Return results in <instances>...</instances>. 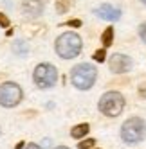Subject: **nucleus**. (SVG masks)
<instances>
[{"label":"nucleus","mask_w":146,"mask_h":149,"mask_svg":"<svg viewBox=\"0 0 146 149\" xmlns=\"http://www.w3.org/2000/svg\"><path fill=\"white\" fill-rule=\"evenodd\" d=\"M88 131H90V126L87 122H83V124H78V126L72 127V130H70V136L76 138V140H83V138L88 135Z\"/></svg>","instance_id":"10"},{"label":"nucleus","mask_w":146,"mask_h":149,"mask_svg":"<svg viewBox=\"0 0 146 149\" xmlns=\"http://www.w3.org/2000/svg\"><path fill=\"white\" fill-rule=\"evenodd\" d=\"M24 149H41L38 144H25V147Z\"/></svg>","instance_id":"20"},{"label":"nucleus","mask_w":146,"mask_h":149,"mask_svg":"<svg viewBox=\"0 0 146 149\" xmlns=\"http://www.w3.org/2000/svg\"><path fill=\"white\" fill-rule=\"evenodd\" d=\"M133 65V61L130 56H124V54H114L110 58V70L114 74H124L128 72Z\"/></svg>","instance_id":"7"},{"label":"nucleus","mask_w":146,"mask_h":149,"mask_svg":"<svg viewBox=\"0 0 146 149\" xmlns=\"http://www.w3.org/2000/svg\"><path fill=\"white\" fill-rule=\"evenodd\" d=\"M70 7V0H56V11L60 15H65Z\"/></svg>","instance_id":"13"},{"label":"nucleus","mask_w":146,"mask_h":149,"mask_svg":"<svg viewBox=\"0 0 146 149\" xmlns=\"http://www.w3.org/2000/svg\"><path fill=\"white\" fill-rule=\"evenodd\" d=\"M24 147H25V144H24V142H18V144H16V147H15V149H24Z\"/></svg>","instance_id":"21"},{"label":"nucleus","mask_w":146,"mask_h":149,"mask_svg":"<svg viewBox=\"0 0 146 149\" xmlns=\"http://www.w3.org/2000/svg\"><path fill=\"white\" fill-rule=\"evenodd\" d=\"M13 50H15V54L24 56V54H27L29 47H27V43H25L24 40H18V41H15V43H13Z\"/></svg>","instance_id":"12"},{"label":"nucleus","mask_w":146,"mask_h":149,"mask_svg":"<svg viewBox=\"0 0 146 149\" xmlns=\"http://www.w3.org/2000/svg\"><path fill=\"white\" fill-rule=\"evenodd\" d=\"M94 13H96V16H99V18H103V20H119L121 9H117L116 6H110V4H103V6H99Z\"/></svg>","instance_id":"9"},{"label":"nucleus","mask_w":146,"mask_h":149,"mask_svg":"<svg viewBox=\"0 0 146 149\" xmlns=\"http://www.w3.org/2000/svg\"><path fill=\"white\" fill-rule=\"evenodd\" d=\"M101 41H103V47H110L112 45V41H114V27L112 25L105 29V33L101 36Z\"/></svg>","instance_id":"11"},{"label":"nucleus","mask_w":146,"mask_h":149,"mask_svg":"<svg viewBox=\"0 0 146 149\" xmlns=\"http://www.w3.org/2000/svg\"><path fill=\"white\" fill-rule=\"evenodd\" d=\"M0 25H2V27H6V29H9V25H11V22H9V18H7L4 13H0Z\"/></svg>","instance_id":"16"},{"label":"nucleus","mask_w":146,"mask_h":149,"mask_svg":"<svg viewBox=\"0 0 146 149\" xmlns=\"http://www.w3.org/2000/svg\"><path fill=\"white\" fill-rule=\"evenodd\" d=\"M139 36H141V40L146 43V22L139 25Z\"/></svg>","instance_id":"17"},{"label":"nucleus","mask_w":146,"mask_h":149,"mask_svg":"<svg viewBox=\"0 0 146 149\" xmlns=\"http://www.w3.org/2000/svg\"><path fill=\"white\" fill-rule=\"evenodd\" d=\"M22 99H24V92L16 83L7 81V83L0 84V106H4V108H15V106H18L22 102Z\"/></svg>","instance_id":"6"},{"label":"nucleus","mask_w":146,"mask_h":149,"mask_svg":"<svg viewBox=\"0 0 146 149\" xmlns=\"http://www.w3.org/2000/svg\"><path fill=\"white\" fill-rule=\"evenodd\" d=\"M63 25H69V27H81V20H69Z\"/></svg>","instance_id":"18"},{"label":"nucleus","mask_w":146,"mask_h":149,"mask_svg":"<svg viewBox=\"0 0 146 149\" xmlns=\"http://www.w3.org/2000/svg\"><path fill=\"white\" fill-rule=\"evenodd\" d=\"M54 149H69L67 146H58V147H54Z\"/></svg>","instance_id":"22"},{"label":"nucleus","mask_w":146,"mask_h":149,"mask_svg":"<svg viewBox=\"0 0 146 149\" xmlns=\"http://www.w3.org/2000/svg\"><path fill=\"white\" fill-rule=\"evenodd\" d=\"M22 13H24V16L34 20V18L41 16V13H44V4H41V0H24Z\"/></svg>","instance_id":"8"},{"label":"nucleus","mask_w":146,"mask_h":149,"mask_svg":"<svg viewBox=\"0 0 146 149\" xmlns=\"http://www.w3.org/2000/svg\"><path fill=\"white\" fill-rule=\"evenodd\" d=\"M146 135V122L139 117H132L121 126V138L126 144H137Z\"/></svg>","instance_id":"3"},{"label":"nucleus","mask_w":146,"mask_h":149,"mask_svg":"<svg viewBox=\"0 0 146 149\" xmlns=\"http://www.w3.org/2000/svg\"><path fill=\"white\" fill-rule=\"evenodd\" d=\"M137 92H139V97H144V99H146V83H144V84H141Z\"/></svg>","instance_id":"19"},{"label":"nucleus","mask_w":146,"mask_h":149,"mask_svg":"<svg viewBox=\"0 0 146 149\" xmlns=\"http://www.w3.org/2000/svg\"><path fill=\"white\" fill-rule=\"evenodd\" d=\"M33 79H34V84L41 90L53 88L58 81V70L51 63H40L33 72Z\"/></svg>","instance_id":"5"},{"label":"nucleus","mask_w":146,"mask_h":149,"mask_svg":"<svg viewBox=\"0 0 146 149\" xmlns=\"http://www.w3.org/2000/svg\"><path fill=\"white\" fill-rule=\"evenodd\" d=\"M54 49L60 58L72 59V58L79 56V52L83 49V41H81L79 34H76V33H63L56 38Z\"/></svg>","instance_id":"1"},{"label":"nucleus","mask_w":146,"mask_h":149,"mask_svg":"<svg viewBox=\"0 0 146 149\" xmlns=\"http://www.w3.org/2000/svg\"><path fill=\"white\" fill-rule=\"evenodd\" d=\"M92 58L96 59L98 63H103V61H105V58H107V50H105V49H99V50H96V52L92 54Z\"/></svg>","instance_id":"15"},{"label":"nucleus","mask_w":146,"mask_h":149,"mask_svg":"<svg viewBox=\"0 0 146 149\" xmlns=\"http://www.w3.org/2000/svg\"><path fill=\"white\" fill-rule=\"evenodd\" d=\"M142 4H146V0H142Z\"/></svg>","instance_id":"23"},{"label":"nucleus","mask_w":146,"mask_h":149,"mask_svg":"<svg viewBox=\"0 0 146 149\" xmlns=\"http://www.w3.org/2000/svg\"><path fill=\"white\" fill-rule=\"evenodd\" d=\"M96 147V140L94 138H83L78 144V149H94Z\"/></svg>","instance_id":"14"},{"label":"nucleus","mask_w":146,"mask_h":149,"mask_svg":"<svg viewBox=\"0 0 146 149\" xmlns=\"http://www.w3.org/2000/svg\"><path fill=\"white\" fill-rule=\"evenodd\" d=\"M124 110V97L121 92H107L99 99V111L107 117H119Z\"/></svg>","instance_id":"4"},{"label":"nucleus","mask_w":146,"mask_h":149,"mask_svg":"<svg viewBox=\"0 0 146 149\" xmlns=\"http://www.w3.org/2000/svg\"><path fill=\"white\" fill-rule=\"evenodd\" d=\"M98 77V70L92 63H79L70 70V81L78 90H88L94 86Z\"/></svg>","instance_id":"2"}]
</instances>
